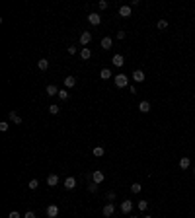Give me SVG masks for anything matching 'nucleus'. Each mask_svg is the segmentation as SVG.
Here are the masks:
<instances>
[{"mask_svg":"<svg viewBox=\"0 0 195 218\" xmlns=\"http://www.w3.org/2000/svg\"><path fill=\"white\" fill-rule=\"evenodd\" d=\"M68 96H70V93H68V90H67V88L59 90V98H61V99H68Z\"/></svg>","mask_w":195,"mask_h":218,"instance_id":"24","label":"nucleus"},{"mask_svg":"<svg viewBox=\"0 0 195 218\" xmlns=\"http://www.w3.org/2000/svg\"><path fill=\"white\" fill-rule=\"evenodd\" d=\"M166 27H168V21H166V20H160V21H158V30H160V31H164Z\"/></svg>","mask_w":195,"mask_h":218,"instance_id":"29","label":"nucleus"},{"mask_svg":"<svg viewBox=\"0 0 195 218\" xmlns=\"http://www.w3.org/2000/svg\"><path fill=\"white\" fill-rule=\"evenodd\" d=\"M131 12H133L131 6H121V8H119V16L121 18H131Z\"/></svg>","mask_w":195,"mask_h":218,"instance_id":"9","label":"nucleus"},{"mask_svg":"<svg viewBox=\"0 0 195 218\" xmlns=\"http://www.w3.org/2000/svg\"><path fill=\"white\" fill-rule=\"evenodd\" d=\"M111 45H113V39L109 37V35H105V37L102 39V47L107 51V49H111Z\"/></svg>","mask_w":195,"mask_h":218,"instance_id":"17","label":"nucleus"},{"mask_svg":"<svg viewBox=\"0 0 195 218\" xmlns=\"http://www.w3.org/2000/svg\"><path fill=\"white\" fill-rule=\"evenodd\" d=\"M92 154H94V156H96V158H100V156H104V148H102V146H96V148H94V152H92Z\"/></svg>","mask_w":195,"mask_h":218,"instance_id":"25","label":"nucleus"},{"mask_svg":"<svg viewBox=\"0 0 195 218\" xmlns=\"http://www.w3.org/2000/svg\"><path fill=\"white\" fill-rule=\"evenodd\" d=\"M37 68L45 72V70L49 68V61H47V59H41V61H37Z\"/></svg>","mask_w":195,"mask_h":218,"instance_id":"21","label":"nucleus"},{"mask_svg":"<svg viewBox=\"0 0 195 218\" xmlns=\"http://www.w3.org/2000/svg\"><path fill=\"white\" fill-rule=\"evenodd\" d=\"M193 173H195V166H193Z\"/></svg>","mask_w":195,"mask_h":218,"instance_id":"38","label":"nucleus"},{"mask_svg":"<svg viewBox=\"0 0 195 218\" xmlns=\"http://www.w3.org/2000/svg\"><path fill=\"white\" fill-rule=\"evenodd\" d=\"M74 187H76V179H74V177H67V179H64V189L72 191Z\"/></svg>","mask_w":195,"mask_h":218,"instance_id":"14","label":"nucleus"},{"mask_svg":"<svg viewBox=\"0 0 195 218\" xmlns=\"http://www.w3.org/2000/svg\"><path fill=\"white\" fill-rule=\"evenodd\" d=\"M88 191H90V193H96V191H98V183H94V181H92V183L88 185Z\"/></svg>","mask_w":195,"mask_h":218,"instance_id":"31","label":"nucleus"},{"mask_svg":"<svg viewBox=\"0 0 195 218\" xmlns=\"http://www.w3.org/2000/svg\"><path fill=\"white\" fill-rule=\"evenodd\" d=\"M100 78H104V80H109V78H113V74H111V68H102V72H100Z\"/></svg>","mask_w":195,"mask_h":218,"instance_id":"19","label":"nucleus"},{"mask_svg":"<svg viewBox=\"0 0 195 218\" xmlns=\"http://www.w3.org/2000/svg\"><path fill=\"white\" fill-rule=\"evenodd\" d=\"M90 41H92V33L90 31H84L82 35H80V45H90Z\"/></svg>","mask_w":195,"mask_h":218,"instance_id":"7","label":"nucleus"},{"mask_svg":"<svg viewBox=\"0 0 195 218\" xmlns=\"http://www.w3.org/2000/svg\"><path fill=\"white\" fill-rule=\"evenodd\" d=\"M92 181L100 185L102 181H105V173L104 171H92Z\"/></svg>","mask_w":195,"mask_h":218,"instance_id":"2","label":"nucleus"},{"mask_svg":"<svg viewBox=\"0 0 195 218\" xmlns=\"http://www.w3.org/2000/svg\"><path fill=\"white\" fill-rule=\"evenodd\" d=\"M146 208H148V201H139V210H142V212H144Z\"/></svg>","mask_w":195,"mask_h":218,"instance_id":"28","label":"nucleus"},{"mask_svg":"<svg viewBox=\"0 0 195 218\" xmlns=\"http://www.w3.org/2000/svg\"><path fill=\"white\" fill-rule=\"evenodd\" d=\"M107 201H109V202H113V201H115V193H113V191L107 193Z\"/></svg>","mask_w":195,"mask_h":218,"instance_id":"33","label":"nucleus"},{"mask_svg":"<svg viewBox=\"0 0 195 218\" xmlns=\"http://www.w3.org/2000/svg\"><path fill=\"white\" fill-rule=\"evenodd\" d=\"M45 92H47V96H51V98L53 96H59V88H57L55 84H49L47 88H45Z\"/></svg>","mask_w":195,"mask_h":218,"instance_id":"11","label":"nucleus"},{"mask_svg":"<svg viewBox=\"0 0 195 218\" xmlns=\"http://www.w3.org/2000/svg\"><path fill=\"white\" fill-rule=\"evenodd\" d=\"M189 166H191V162H189V158H187V156H183L182 160H179V168H182V170H187Z\"/></svg>","mask_w":195,"mask_h":218,"instance_id":"20","label":"nucleus"},{"mask_svg":"<svg viewBox=\"0 0 195 218\" xmlns=\"http://www.w3.org/2000/svg\"><path fill=\"white\" fill-rule=\"evenodd\" d=\"M131 218H137V216H131Z\"/></svg>","mask_w":195,"mask_h":218,"instance_id":"39","label":"nucleus"},{"mask_svg":"<svg viewBox=\"0 0 195 218\" xmlns=\"http://www.w3.org/2000/svg\"><path fill=\"white\" fill-rule=\"evenodd\" d=\"M131 78L135 80L137 84H141V82H144V72H142V70H137V68H135V72H133V76H131Z\"/></svg>","mask_w":195,"mask_h":218,"instance_id":"8","label":"nucleus"},{"mask_svg":"<svg viewBox=\"0 0 195 218\" xmlns=\"http://www.w3.org/2000/svg\"><path fill=\"white\" fill-rule=\"evenodd\" d=\"M142 218H152V216H148V214H146V216H142Z\"/></svg>","mask_w":195,"mask_h":218,"instance_id":"37","label":"nucleus"},{"mask_svg":"<svg viewBox=\"0 0 195 218\" xmlns=\"http://www.w3.org/2000/svg\"><path fill=\"white\" fill-rule=\"evenodd\" d=\"M115 39H125V31H117V33H115Z\"/></svg>","mask_w":195,"mask_h":218,"instance_id":"32","label":"nucleus"},{"mask_svg":"<svg viewBox=\"0 0 195 218\" xmlns=\"http://www.w3.org/2000/svg\"><path fill=\"white\" fill-rule=\"evenodd\" d=\"M80 57H82L84 61H88L90 57H92V49H90V47H82V51H80Z\"/></svg>","mask_w":195,"mask_h":218,"instance_id":"18","label":"nucleus"},{"mask_svg":"<svg viewBox=\"0 0 195 218\" xmlns=\"http://www.w3.org/2000/svg\"><path fill=\"white\" fill-rule=\"evenodd\" d=\"M67 51H68V55H76V47H68Z\"/></svg>","mask_w":195,"mask_h":218,"instance_id":"36","label":"nucleus"},{"mask_svg":"<svg viewBox=\"0 0 195 218\" xmlns=\"http://www.w3.org/2000/svg\"><path fill=\"white\" fill-rule=\"evenodd\" d=\"M47 216L49 218H57V216H59V207H57V205H49L47 207Z\"/></svg>","mask_w":195,"mask_h":218,"instance_id":"5","label":"nucleus"},{"mask_svg":"<svg viewBox=\"0 0 195 218\" xmlns=\"http://www.w3.org/2000/svg\"><path fill=\"white\" fill-rule=\"evenodd\" d=\"M8 218H20V212L18 210H12V212L8 214Z\"/></svg>","mask_w":195,"mask_h":218,"instance_id":"35","label":"nucleus"},{"mask_svg":"<svg viewBox=\"0 0 195 218\" xmlns=\"http://www.w3.org/2000/svg\"><path fill=\"white\" fill-rule=\"evenodd\" d=\"M8 129H10V123H6V121H2V123H0V130H2V133H6Z\"/></svg>","mask_w":195,"mask_h":218,"instance_id":"30","label":"nucleus"},{"mask_svg":"<svg viewBox=\"0 0 195 218\" xmlns=\"http://www.w3.org/2000/svg\"><path fill=\"white\" fill-rule=\"evenodd\" d=\"M76 86V78L74 76H67L64 78V88H74Z\"/></svg>","mask_w":195,"mask_h":218,"instance_id":"16","label":"nucleus"},{"mask_svg":"<svg viewBox=\"0 0 195 218\" xmlns=\"http://www.w3.org/2000/svg\"><path fill=\"white\" fill-rule=\"evenodd\" d=\"M37 187H39V181H37V179H31L30 183H27V189H31V191H35Z\"/></svg>","mask_w":195,"mask_h":218,"instance_id":"23","label":"nucleus"},{"mask_svg":"<svg viewBox=\"0 0 195 218\" xmlns=\"http://www.w3.org/2000/svg\"><path fill=\"white\" fill-rule=\"evenodd\" d=\"M88 21H90V25H100V24H102V16L96 14V12H92L88 16Z\"/></svg>","mask_w":195,"mask_h":218,"instance_id":"3","label":"nucleus"},{"mask_svg":"<svg viewBox=\"0 0 195 218\" xmlns=\"http://www.w3.org/2000/svg\"><path fill=\"white\" fill-rule=\"evenodd\" d=\"M102 212H104V216H105V218L113 216V212H115V207H113V202H107V205L104 207V210H102Z\"/></svg>","mask_w":195,"mask_h":218,"instance_id":"4","label":"nucleus"},{"mask_svg":"<svg viewBox=\"0 0 195 218\" xmlns=\"http://www.w3.org/2000/svg\"><path fill=\"white\" fill-rule=\"evenodd\" d=\"M131 210H133V202L131 201H123V202H121V212H123V214H129Z\"/></svg>","mask_w":195,"mask_h":218,"instance_id":"10","label":"nucleus"},{"mask_svg":"<svg viewBox=\"0 0 195 218\" xmlns=\"http://www.w3.org/2000/svg\"><path fill=\"white\" fill-rule=\"evenodd\" d=\"M8 119H10L12 123H16V125H21V117H20L16 111H10V113H8Z\"/></svg>","mask_w":195,"mask_h":218,"instance_id":"15","label":"nucleus"},{"mask_svg":"<svg viewBox=\"0 0 195 218\" xmlns=\"http://www.w3.org/2000/svg\"><path fill=\"white\" fill-rule=\"evenodd\" d=\"M113 82H115L117 88H127V86H129V76H125L123 72H119V74L113 76Z\"/></svg>","mask_w":195,"mask_h":218,"instance_id":"1","label":"nucleus"},{"mask_svg":"<svg viewBox=\"0 0 195 218\" xmlns=\"http://www.w3.org/2000/svg\"><path fill=\"white\" fill-rule=\"evenodd\" d=\"M24 218H37V216H35V212H33V210H27Z\"/></svg>","mask_w":195,"mask_h":218,"instance_id":"34","label":"nucleus"},{"mask_svg":"<svg viewBox=\"0 0 195 218\" xmlns=\"http://www.w3.org/2000/svg\"><path fill=\"white\" fill-rule=\"evenodd\" d=\"M141 191H142V185H141V183H133V185H131V193L137 195V193H141Z\"/></svg>","mask_w":195,"mask_h":218,"instance_id":"22","label":"nucleus"},{"mask_svg":"<svg viewBox=\"0 0 195 218\" xmlns=\"http://www.w3.org/2000/svg\"><path fill=\"white\" fill-rule=\"evenodd\" d=\"M49 113H51V115H59V105H49Z\"/></svg>","mask_w":195,"mask_h":218,"instance_id":"27","label":"nucleus"},{"mask_svg":"<svg viewBox=\"0 0 195 218\" xmlns=\"http://www.w3.org/2000/svg\"><path fill=\"white\" fill-rule=\"evenodd\" d=\"M47 185H49V187L59 185V175H57V173H51V175L47 177Z\"/></svg>","mask_w":195,"mask_h":218,"instance_id":"12","label":"nucleus"},{"mask_svg":"<svg viewBox=\"0 0 195 218\" xmlns=\"http://www.w3.org/2000/svg\"><path fill=\"white\" fill-rule=\"evenodd\" d=\"M107 6H109V2H107V0H100V2H98V8H100V10H107Z\"/></svg>","mask_w":195,"mask_h":218,"instance_id":"26","label":"nucleus"},{"mask_svg":"<svg viewBox=\"0 0 195 218\" xmlns=\"http://www.w3.org/2000/svg\"><path fill=\"white\" fill-rule=\"evenodd\" d=\"M150 109H152V107H150V101H146V99L139 103V111H141V113H148Z\"/></svg>","mask_w":195,"mask_h":218,"instance_id":"13","label":"nucleus"},{"mask_svg":"<svg viewBox=\"0 0 195 218\" xmlns=\"http://www.w3.org/2000/svg\"><path fill=\"white\" fill-rule=\"evenodd\" d=\"M111 64H113V66H123V64H125V59H123V55H113V59H111Z\"/></svg>","mask_w":195,"mask_h":218,"instance_id":"6","label":"nucleus"}]
</instances>
